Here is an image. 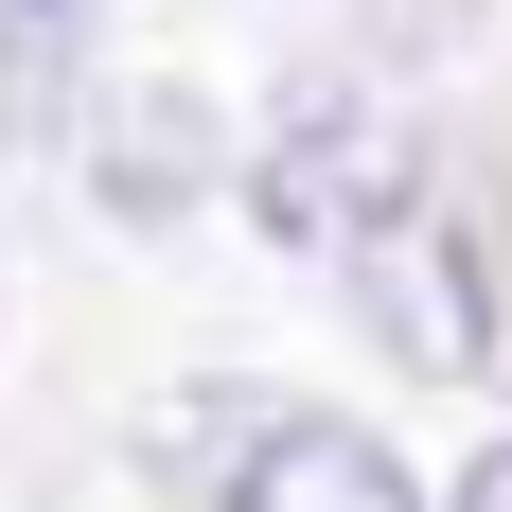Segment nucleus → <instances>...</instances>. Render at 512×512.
I'll return each instance as SVG.
<instances>
[{
    "label": "nucleus",
    "instance_id": "f257e3e1",
    "mask_svg": "<svg viewBox=\"0 0 512 512\" xmlns=\"http://www.w3.org/2000/svg\"><path fill=\"white\" fill-rule=\"evenodd\" d=\"M159 477L212 495V512H424V477L354 407H301V389H177L159 407Z\"/></svg>",
    "mask_w": 512,
    "mask_h": 512
},
{
    "label": "nucleus",
    "instance_id": "f03ea898",
    "mask_svg": "<svg viewBox=\"0 0 512 512\" xmlns=\"http://www.w3.org/2000/svg\"><path fill=\"white\" fill-rule=\"evenodd\" d=\"M460 512H512V442H495V460H477V477H460Z\"/></svg>",
    "mask_w": 512,
    "mask_h": 512
},
{
    "label": "nucleus",
    "instance_id": "7ed1b4c3",
    "mask_svg": "<svg viewBox=\"0 0 512 512\" xmlns=\"http://www.w3.org/2000/svg\"><path fill=\"white\" fill-rule=\"evenodd\" d=\"M36 18H71V0H36Z\"/></svg>",
    "mask_w": 512,
    "mask_h": 512
}]
</instances>
